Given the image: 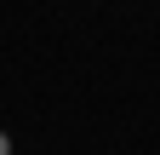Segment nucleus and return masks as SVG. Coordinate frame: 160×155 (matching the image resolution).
Instances as JSON below:
<instances>
[{
    "instance_id": "f257e3e1",
    "label": "nucleus",
    "mask_w": 160,
    "mask_h": 155,
    "mask_svg": "<svg viewBox=\"0 0 160 155\" xmlns=\"http://www.w3.org/2000/svg\"><path fill=\"white\" fill-rule=\"evenodd\" d=\"M0 155H12V138H6V132H0Z\"/></svg>"
}]
</instances>
